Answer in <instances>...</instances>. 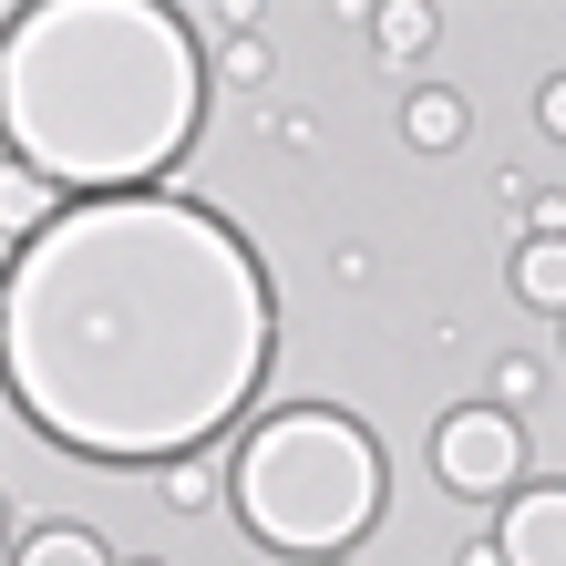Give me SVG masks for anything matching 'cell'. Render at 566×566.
Here are the masks:
<instances>
[{"label": "cell", "instance_id": "6da1fadb", "mask_svg": "<svg viewBox=\"0 0 566 566\" xmlns=\"http://www.w3.org/2000/svg\"><path fill=\"white\" fill-rule=\"evenodd\" d=\"M21 412L93 463H176L269 381V279L186 196H93L11 258L0 298Z\"/></svg>", "mask_w": 566, "mask_h": 566}, {"label": "cell", "instance_id": "30bf717a", "mask_svg": "<svg viewBox=\"0 0 566 566\" xmlns=\"http://www.w3.org/2000/svg\"><path fill=\"white\" fill-rule=\"evenodd\" d=\"M21 566H114V556H104V546H93V536H83V525H42V536H31V546H21Z\"/></svg>", "mask_w": 566, "mask_h": 566}, {"label": "cell", "instance_id": "8992f818", "mask_svg": "<svg viewBox=\"0 0 566 566\" xmlns=\"http://www.w3.org/2000/svg\"><path fill=\"white\" fill-rule=\"evenodd\" d=\"M0 227H11V248L52 238V227H62V186L31 176V165H11V176H0Z\"/></svg>", "mask_w": 566, "mask_h": 566}, {"label": "cell", "instance_id": "5bb4252c", "mask_svg": "<svg viewBox=\"0 0 566 566\" xmlns=\"http://www.w3.org/2000/svg\"><path fill=\"white\" fill-rule=\"evenodd\" d=\"M536 124H546L556 145H566V83H546V93H536Z\"/></svg>", "mask_w": 566, "mask_h": 566}, {"label": "cell", "instance_id": "7a4b0ae2", "mask_svg": "<svg viewBox=\"0 0 566 566\" xmlns=\"http://www.w3.org/2000/svg\"><path fill=\"white\" fill-rule=\"evenodd\" d=\"M207 114V73L155 0H21L0 31V135L11 165L62 196H155Z\"/></svg>", "mask_w": 566, "mask_h": 566}, {"label": "cell", "instance_id": "277c9868", "mask_svg": "<svg viewBox=\"0 0 566 566\" xmlns=\"http://www.w3.org/2000/svg\"><path fill=\"white\" fill-rule=\"evenodd\" d=\"M432 463H443L453 494H474V505H484V494H505V484L525 474V432L494 412V402H463L443 432H432Z\"/></svg>", "mask_w": 566, "mask_h": 566}, {"label": "cell", "instance_id": "5b68a950", "mask_svg": "<svg viewBox=\"0 0 566 566\" xmlns=\"http://www.w3.org/2000/svg\"><path fill=\"white\" fill-rule=\"evenodd\" d=\"M494 546H505V566H566V484H525Z\"/></svg>", "mask_w": 566, "mask_h": 566}, {"label": "cell", "instance_id": "7c38bea8", "mask_svg": "<svg viewBox=\"0 0 566 566\" xmlns=\"http://www.w3.org/2000/svg\"><path fill=\"white\" fill-rule=\"evenodd\" d=\"M546 371H536V360H494V402H525V391H536Z\"/></svg>", "mask_w": 566, "mask_h": 566}, {"label": "cell", "instance_id": "9c48e42d", "mask_svg": "<svg viewBox=\"0 0 566 566\" xmlns=\"http://www.w3.org/2000/svg\"><path fill=\"white\" fill-rule=\"evenodd\" d=\"M371 42H381L391 62H412V52L432 42V11H422V0H391V11H371Z\"/></svg>", "mask_w": 566, "mask_h": 566}, {"label": "cell", "instance_id": "3957f363", "mask_svg": "<svg viewBox=\"0 0 566 566\" xmlns=\"http://www.w3.org/2000/svg\"><path fill=\"white\" fill-rule=\"evenodd\" d=\"M238 515L279 556H340L381 515V443L350 412H279L238 453Z\"/></svg>", "mask_w": 566, "mask_h": 566}, {"label": "cell", "instance_id": "52a82bcc", "mask_svg": "<svg viewBox=\"0 0 566 566\" xmlns=\"http://www.w3.org/2000/svg\"><path fill=\"white\" fill-rule=\"evenodd\" d=\"M402 135H412L422 155H453V145H463V93H443V83H422L412 104H402Z\"/></svg>", "mask_w": 566, "mask_h": 566}, {"label": "cell", "instance_id": "8fae6325", "mask_svg": "<svg viewBox=\"0 0 566 566\" xmlns=\"http://www.w3.org/2000/svg\"><path fill=\"white\" fill-rule=\"evenodd\" d=\"M217 484H227V474H217V463H196V453L165 463V505H176V515H207V505H217Z\"/></svg>", "mask_w": 566, "mask_h": 566}, {"label": "cell", "instance_id": "ba28073f", "mask_svg": "<svg viewBox=\"0 0 566 566\" xmlns=\"http://www.w3.org/2000/svg\"><path fill=\"white\" fill-rule=\"evenodd\" d=\"M515 289L536 298V310H566V238H525V258H515Z\"/></svg>", "mask_w": 566, "mask_h": 566}, {"label": "cell", "instance_id": "4fadbf2b", "mask_svg": "<svg viewBox=\"0 0 566 566\" xmlns=\"http://www.w3.org/2000/svg\"><path fill=\"white\" fill-rule=\"evenodd\" d=\"M525 227H536V238H566V196H525Z\"/></svg>", "mask_w": 566, "mask_h": 566}]
</instances>
